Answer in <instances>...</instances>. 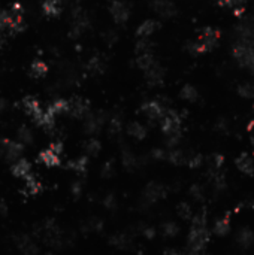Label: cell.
Segmentation results:
<instances>
[{
    "label": "cell",
    "instance_id": "cell-15",
    "mask_svg": "<svg viewBox=\"0 0 254 255\" xmlns=\"http://www.w3.org/2000/svg\"><path fill=\"white\" fill-rule=\"evenodd\" d=\"M22 108H24V110L30 115V117L35 118V121L42 115V108H40V103L35 99V97H26L24 100H22Z\"/></svg>",
    "mask_w": 254,
    "mask_h": 255
},
{
    "label": "cell",
    "instance_id": "cell-43",
    "mask_svg": "<svg viewBox=\"0 0 254 255\" xmlns=\"http://www.w3.org/2000/svg\"><path fill=\"white\" fill-rule=\"evenodd\" d=\"M151 158H153V160H157V161L168 160V151L163 149V148H154V149L151 151Z\"/></svg>",
    "mask_w": 254,
    "mask_h": 255
},
{
    "label": "cell",
    "instance_id": "cell-35",
    "mask_svg": "<svg viewBox=\"0 0 254 255\" xmlns=\"http://www.w3.org/2000/svg\"><path fill=\"white\" fill-rule=\"evenodd\" d=\"M100 149H102V145H100V142L98 141V139H90V141L85 144V152H87L90 157L99 155Z\"/></svg>",
    "mask_w": 254,
    "mask_h": 255
},
{
    "label": "cell",
    "instance_id": "cell-3",
    "mask_svg": "<svg viewBox=\"0 0 254 255\" xmlns=\"http://www.w3.org/2000/svg\"><path fill=\"white\" fill-rule=\"evenodd\" d=\"M168 190L163 183H160V182H150L144 193H142V200L145 204H154L157 203L160 199H163L166 196Z\"/></svg>",
    "mask_w": 254,
    "mask_h": 255
},
{
    "label": "cell",
    "instance_id": "cell-19",
    "mask_svg": "<svg viewBox=\"0 0 254 255\" xmlns=\"http://www.w3.org/2000/svg\"><path fill=\"white\" fill-rule=\"evenodd\" d=\"M12 173L18 178L26 179L27 176L32 175V167L26 160H17L12 166Z\"/></svg>",
    "mask_w": 254,
    "mask_h": 255
},
{
    "label": "cell",
    "instance_id": "cell-42",
    "mask_svg": "<svg viewBox=\"0 0 254 255\" xmlns=\"http://www.w3.org/2000/svg\"><path fill=\"white\" fill-rule=\"evenodd\" d=\"M190 196L196 200V201H200L202 199H203V188L200 187L199 183H195V185H192L190 187Z\"/></svg>",
    "mask_w": 254,
    "mask_h": 255
},
{
    "label": "cell",
    "instance_id": "cell-9",
    "mask_svg": "<svg viewBox=\"0 0 254 255\" xmlns=\"http://www.w3.org/2000/svg\"><path fill=\"white\" fill-rule=\"evenodd\" d=\"M145 79L150 87H161L165 82V69L156 63L145 72Z\"/></svg>",
    "mask_w": 254,
    "mask_h": 255
},
{
    "label": "cell",
    "instance_id": "cell-16",
    "mask_svg": "<svg viewBox=\"0 0 254 255\" xmlns=\"http://www.w3.org/2000/svg\"><path fill=\"white\" fill-rule=\"evenodd\" d=\"M236 242L242 248H250L254 243V231L248 227H242L236 233Z\"/></svg>",
    "mask_w": 254,
    "mask_h": 255
},
{
    "label": "cell",
    "instance_id": "cell-21",
    "mask_svg": "<svg viewBox=\"0 0 254 255\" xmlns=\"http://www.w3.org/2000/svg\"><path fill=\"white\" fill-rule=\"evenodd\" d=\"M111 245L117 249H129L132 246V239L126 233H117L111 237Z\"/></svg>",
    "mask_w": 254,
    "mask_h": 255
},
{
    "label": "cell",
    "instance_id": "cell-1",
    "mask_svg": "<svg viewBox=\"0 0 254 255\" xmlns=\"http://www.w3.org/2000/svg\"><path fill=\"white\" fill-rule=\"evenodd\" d=\"M220 39V30L214 27H205L200 30V35L197 40H189L186 43V51H189L192 55H199L213 51L215 46L218 45Z\"/></svg>",
    "mask_w": 254,
    "mask_h": 255
},
{
    "label": "cell",
    "instance_id": "cell-28",
    "mask_svg": "<svg viewBox=\"0 0 254 255\" xmlns=\"http://www.w3.org/2000/svg\"><path fill=\"white\" fill-rule=\"evenodd\" d=\"M208 170H221L224 164V157L221 154H211L206 160Z\"/></svg>",
    "mask_w": 254,
    "mask_h": 255
},
{
    "label": "cell",
    "instance_id": "cell-34",
    "mask_svg": "<svg viewBox=\"0 0 254 255\" xmlns=\"http://www.w3.org/2000/svg\"><path fill=\"white\" fill-rule=\"evenodd\" d=\"M54 115L57 113H63V112H69V102L64 99H57L56 102L51 103V106L48 108Z\"/></svg>",
    "mask_w": 254,
    "mask_h": 255
},
{
    "label": "cell",
    "instance_id": "cell-51",
    "mask_svg": "<svg viewBox=\"0 0 254 255\" xmlns=\"http://www.w3.org/2000/svg\"><path fill=\"white\" fill-rule=\"evenodd\" d=\"M166 255H181V252L179 251H176V249H166Z\"/></svg>",
    "mask_w": 254,
    "mask_h": 255
},
{
    "label": "cell",
    "instance_id": "cell-10",
    "mask_svg": "<svg viewBox=\"0 0 254 255\" xmlns=\"http://www.w3.org/2000/svg\"><path fill=\"white\" fill-rule=\"evenodd\" d=\"M105 123V115L102 112L96 113V115H88L87 120H85V131L88 134H96L102 130V126Z\"/></svg>",
    "mask_w": 254,
    "mask_h": 255
},
{
    "label": "cell",
    "instance_id": "cell-45",
    "mask_svg": "<svg viewBox=\"0 0 254 255\" xmlns=\"http://www.w3.org/2000/svg\"><path fill=\"white\" fill-rule=\"evenodd\" d=\"M103 206L106 207V209H115V206H117V199H115V196H114V194L105 196V199H103Z\"/></svg>",
    "mask_w": 254,
    "mask_h": 255
},
{
    "label": "cell",
    "instance_id": "cell-27",
    "mask_svg": "<svg viewBox=\"0 0 254 255\" xmlns=\"http://www.w3.org/2000/svg\"><path fill=\"white\" fill-rule=\"evenodd\" d=\"M87 69H88V72H91L93 75H100L105 71V63L99 57H91L87 64Z\"/></svg>",
    "mask_w": 254,
    "mask_h": 255
},
{
    "label": "cell",
    "instance_id": "cell-40",
    "mask_svg": "<svg viewBox=\"0 0 254 255\" xmlns=\"http://www.w3.org/2000/svg\"><path fill=\"white\" fill-rule=\"evenodd\" d=\"M203 164V157L202 154H190L187 157V166L192 167V169H199L200 166Z\"/></svg>",
    "mask_w": 254,
    "mask_h": 255
},
{
    "label": "cell",
    "instance_id": "cell-17",
    "mask_svg": "<svg viewBox=\"0 0 254 255\" xmlns=\"http://www.w3.org/2000/svg\"><path fill=\"white\" fill-rule=\"evenodd\" d=\"M39 160L42 161L43 164H47V166H50V167L59 166V164H60V154L56 152V151L50 146L48 149H45V151L40 152Z\"/></svg>",
    "mask_w": 254,
    "mask_h": 255
},
{
    "label": "cell",
    "instance_id": "cell-29",
    "mask_svg": "<svg viewBox=\"0 0 254 255\" xmlns=\"http://www.w3.org/2000/svg\"><path fill=\"white\" fill-rule=\"evenodd\" d=\"M24 182H26V193L30 194V196H35V194H38V193L42 190L40 182H39L33 175L27 176V178L24 179Z\"/></svg>",
    "mask_w": 254,
    "mask_h": 255
},
{
    "label": "cell",
    "instance_id": "cell-47",
    "mask_svg": "<svg viewBox=\"0 0 254 255\" xmlns=\"http://www.w3.org/2000/svg\"><path fill=\"white\" fill-rule=\"evenodd\" d=\"M215 128H217L220 133H227V131H229V123H227L224 118H221V120H218V123L215 124Z\"/></svg>",
    "mask_w": 254,
    "mask_h": 255
},
{
    "label": "cell",
    "instance_id": "cell-24",
    "mask_svg": "<svg viewBox=\"0 0 254 255\" xmlns=\"http://www.w3.org/2000/svg\"><path fill=\"white\" fill-rule=\"evenodd\" d=\"M187 157L186 152L181 151V149H171L168 151V161L175 166H181V164H187Z\"/></svg>",
    "mask_w": 254,
    "mask_h": 255
},
{
    "label": "cell",
    "instance_id": "cell-30",
    "mask_svg": "<svg viewBox=\"0 0 254 255\" xmlns=\"http://www.w3.org/2000/svg\"><path fill=\"white\" fill-rule=\"evenodd\" d=\"M176 214L181 219H186V221H190L193 218V209H192V206L186 201H181L178 203L176 206Z\"/></svg>",
    "mask_w": 254,
    "mask_h": 255
},
{
    "label": "cell",
    "instance_id": "cell-11",
    "mask_svg": "<svg viewBox=\"0 0 254 255\" xmlns=\"http://www.w3.org/2000/svg\"><path fill=\"white\" fill-rule=\"evenodd\" d=\"M235 164L238 167L239 172H242L244 175L247 176H251L254 173V160L247 154V152H242L236 160H235Z\"/></svg>",
    "mask_w": 254,
    "mask_h": 255
},
{
    "label": "cell",
    "instance_id": "cell-26",
    "mask_svg": "<svg viewBox=\"0 0 254 255\" xmlns=\"http://www.w3.org/2000/svg\"><path fill=\"white\" fill-rule=\"evenodd\" d=\"M43 12L50 17H57L61 11V2L60 0H45L43 2Z\"/></svg>",
    "mask_w": 254,
    "mask_h": 255
},
{
    "label": "cell",
    "instance_id": "cell-52",
    "mask_svg": "<svg viewBox=\"0 0 254 255\" xmlns=\"http://www.w3.org/2000/svg\"><path fill=\"white\" fill-rule=\"evenodd\" d=\"M251 145H253V148H254V131H253V134H251Z\"/></svg>",
    "mask_w": 254,
    "mask_h": 255
},
{
    "label": "cell",
    "instance_id": "cell-22",
    "mask_svg": "<svg viewBox=\"0 0 254 255\" xmlns=\"http://www.w3.org/2000/svg\"><path fill=\"white\" fill-rule=\"evenodd\" d=\"M160 233H161V236L166 237V239H172V237H176V236H178L179 227H178V224L174 222V221H166V222L161 224Z\"/></svg>",
    "mask_w": 254,
    "mask_h": 255
},
{
    "label": "cell",
    "instance_id": "cell-8",
    "mask_svg": "<svg viewBox=\"0 0 254 255\" xmlns=\"http://www.w3.org/2000/svg\"><path fill=\"white\" fill-rule=\"evenodd\" d=\"M90 110V103L81 97H75L74 100L69 102V113L75 118H87Z\"/></svg>",
    "mask_w": 254,
    "mask_h": 255
},
{
    "label": "cell",
    "instance_id": "cell-6",
    "mask_svg": "<svg viewBox=\"0 0 254 255\" xmlns=\"http://www.w3.org/2000/svg\"><path fill=\"white\" fill-rule=\"evenodd\" d=\"M150 6L156 14H158L165 19L174 18L178 12L176 6L174 5V2H171V0H150Z\"/></svg>",
    "mask_w": 254,
    "mask_h": 255
},
{
    "label": "cell",
    "instance_id": "cell-4",
    "mask_svg": "<svg viewBox=\"0 0 254 255\" xmlns=\"http://www.w3.org/2000/svg\"><path fill=\"white\" fill-rule=\"evenodd\" d=\"M109 12L112 19L115 21V24H126L129 17H130V9L129 6L121 2V0H112V3L109 5Z\"/></svg>",
    "mask_w": 254,
    "mask_h": 255
},
{
    "label": "cell",
    "instance_id": "cell-13",
    "mask_svg": "<svg viewBox=\"0 0 254 255\" xmlns=\"http://www.w3.org/2000/svg\"><path fill=\"white\" fill-rule=\"evenodd\" d=\"M208 178H210V182L215 193H221L226 190V178L221 170H208Z\"/></svg>",
    "mask_w": 254,
    "mask_h": 255
},
{
    "label": "cell",
    "instance_id": "cell-48",
    "mask_svg": "<svg viewBox=\"0 0 254 255\" xmlns=\"http://www.w3.org/2000/svg\"><path fill=\"white\" fill-rule=\"evenodd\" d=\"M117 39H118L117 33L112 32V30H109V32L106 33V36H105V40H106V43H109V45L115 43V42H117Z\"/></svg>",
    "mask_w": 254,
    "mask_h": 255
},
{
    "label": "cell",
    "instance_id": "cell-23",
    "mask_svg": "<svg viewBox=\"0 0 254 255\" xmlns=\"http://www.w3.org/2000/svg\"><path fill=\"white\" fill-rule=\"evenodd\" d=\"M156 64V58L153 55V53H145V54H139L136 57V66L141 69V71L147 72L150 67H153Z\"/></svg>",
    "mask_w": 254,
    "mask_h": 255
},
{
    "label": "cell",
    "instance_id": "cell-32",
    "mask_svg": "<svg viewBox=\"0 0 254 255\" xmlns=\"http://www.w3.org/2000/svg\"><path fill=\"white\" fill-rule=\"evenodd\" d=\"M123 130V120L120 115H114V117L109 120V133L112 136H117L120 134Z\"/></svg>",
    "mask_w": 254,
    "mask_h": 255
},
{
    "label": "cell",
    "instance_id": "cell-20",
    "mask_svg": "<svg viewBox=\"0 0 254 255\" xmlns=\"http://www.w3.org/2000/svg\"><path fill=\"white\" fill-rule=\"evenodd\" d=\"M179 97L182 100H186V102L195 103V102L199 100V91L192 84H186V85L181 88V91H179Z\"/></svg>",
    "mask_w": 254,
    "mask_h": 255
},
{
    "label": "cell",
    "instance_id": "cell-39",
    "mask_svg": "<svg viewBox=\"0 0 254 255\" xmlns=\"http://www.w3.org/2000/svg\"><path fill=\"white\" fill-rule=\"evenodd\" d=\"M151 48H153V43L147 39H141L137 40L136 45H135V53L139 55V54H145V53H151Z\"/></svg>",
    "mask_w": 254,
    "mask_h": 255
},
{
    "label": "cell",
    "instance_id": "cell-37",
    "mask_svg": "<svg viewBox=\"0 0 254 255\" xmlns=\"http://www.w3.org/2000/svg\"><path fill=\"white\" fill-rule=\"evenodd\" d=\"M20 249L22 251V254L24 255H36L38 254V246L29 237H26L20 243Z\"/></svg>",
    "mask_w": 254,
    "mask_h": 255
},
{
    "label": "cell",
    "instance_id": "cell-49",
    "mask_svg": "<svg viewBox=\"0 0 254 255\" xmlns=\"http://www.w3.org/2000/svg\"><path fill=\"white\" fill-rule=\"evenodd\" d=\"M81 191H82V185H81V182H75V183L72 185V193H74L75 196H79Z\"/></svg>",
    "mask_w": 254,
    "mask_h": 255
},
{
    "label": "cell",
    "instance_id": "cell-5",
    "mask_svg": "<svg viewBox=\"0 0 254 255\" xmlns=\"http://www.w3.org/2000/svg\"><path fill=\"white\" fill-rule=\"evenodd\" d=\"M141 110L145 113V117L151 123L161 121V118H163L165 113H166V109L163 108V105H161L160 102H157V100H150V102L142 103Z\"/></svg>",
    "mask_w": 254,
    "mask_h": 255
},
{
    "label": "cell",
    "instance_id": "cell-53",
    "mask_svg": "<svg viewBox=\"0 0 254 255\" xmlns=\"http://www.w3.org/2000/svg\"><path fill=\"white\" fill-rule=\"evenodd\" d=\"M48 255H51V254H48Z\"/></svg>",
    "mask_w": 254,
    "mask_h": 255
},
{
    "label": "cell",
    "instance_id": "cell-44",
    "mask_svg": "<svg viewBox=\"0 0 254 255\" xmlns=\"http://www.w3.org/2000/svg\"><path fill=\"white\" fill-rule=\"evenodd\" d=\"M114 172H115L114 161H112V160L106 161V163L103 164V167H102V176H103V178H111V176L114 175Z\"/></svg>",
    "mask_w": 254,
    "mask_h": 255
},
{
    "label": "cell",
    "instance_id": "cell-46",
    "mask_svg": "<svg viewBox=\"0 0 254 255\" xmlns=\"http://www.w3.org/2000/svg\"><path fill=\"white\" fill-rule=\"evenodd\" d=\"M142 235L147 237V239H154L156 237V235H157V230L154 228V227H145L144 230H142Z\"/></svg>",
    "mask_w": 254,
    "mask_h": 255
},
{
    "label": "cell",
    "instance_id": "cell-41",
    "mask_svg": "<svg viewBox=\"0 0 254 255\" xmlns=\"http://www.w3.org/2000/svg\"><path fill=\"white\" fill-rule=\"evenodd\" d=\"M14 15L8 12H0V29H11Z\"/></svg>",
    "mask_w": 254,
    "mask_h": 255
},
{
    "label": "cell",
    "instance_id": "cell-7",
    "mask_svg": "<svg viewBox=\"0 0 254 255\" xmlns=\"http://www.w3.org/2000/svg\"><path fill=\"white\" fill-rule=\"evenodd\" d=\"M236 36L238 40L254 42V18H245L236 26Z\"/></svg>",
    "mask_w": 254,
    "mask_h": 255
},
{
    "label": "cell",
    "instance_id": "cell-31",
    "mask_svg": "<svg viewBox=\"0 0 254 255\" xmlns=\"http://www.w3.org/2000/svg\"><path fill=\"white\" fill-rule=\"evenodd\" d=\"M30 71H32V75H33L35 78H42V76L47 75L48 66L45 64L43 61H40V60H36V61H33V64H32V67H30Z\"/></svg>",
    "mask_w": 254,
    "mask_h": 255
},
{
    "label": "cell",
    "instance_id": "cell-14",
    "mask_svg": "<svg viewBox=\"0 0 254 255\" xmlns=\"http://www.w3.org/2000/svg\"><path fill=\"white\" fill-rule=\"evenodd\" d=\"M121 163H123L126 170L133 172V170H136L137 167H139L141 160L137 158L130 149H123V152H121Z\"/></svg>",
    "mask_w": 254,
    "mask_h": 255
},
{
    "label": "cell",
    "instance_id": "cell-2",
    "mask_svg": "<svg viewBox=\"0 0 254 255\" xmlns=\"http://www.w3.org/2000/svg\"><path fill=\"white\" fill-rule=\"evenodd\" d=\"M181 126H182V117L174 109L166 110L165 117L160 121V128L163 131L165 136H172V134H181Z\"/></svg>",
    "mask_w": 254,
    "mask_h": 255
},
{
    "label": "cell",
    "instance_id": "cell-25",
    "mask_svg": "<svg viewBox=\"0 0 254 255\" xmlns=\"http://www.w3.org/2000/svg\"><path fill=\"white\" fill-rule=\"evenodd\" d=\"M213 231L217 235V236H226L229 231H230V219H229V215L217 219L214 222V228Z\"/></svg>",
    "mask_w": 254,
    "mask_h": 255
},
{
    "label": "cell",
    "instance_id": "cell-18",
    "mask_svg": "<svg viewBox=\"0 0 254 255\" xmlns=\"http://www.w3.org/2000/svg\"><path fill=\"white\" fill-rule=\"evenodd\" d=\"M127 134L135 137V139H137V141H144V139L147 137V134H148V130L141 123L135 121V123H130L127 126Z\"/></svg>",
    "mask_w": 254,
    "mask_h": 255
},
{
    "label": "cell",
    "instance_id": "cell-50",
    "mask_svg": "<svg viewBox=\"0 0 254 255\" xmlns=\"http://www.w3.org/2000/svg\"><path fill=\"white\" fill-rule=\"evenodd\" d=\"M234 15L238 17V18H241V17L244 15V6H236V8H234Z\"/></svg>",
    "mask_w": 254,
    "mask_h": 255
},
{
    "label": "cell",
    "instance_id": "cell-36",
    "mask_svg": "<svg viewBox=\"0 0 254 255\" xmlns=\"http://www.w3.org/2000/svg\"><path fill=\"white\" fill-rule=\"evenodd\" d=\"M238 94L244 99H254V84L245 82L238 87Z\"/></svg>",
    "mask_w": 254,
    "mask_h": 255
},
{
    "label": "cell",
    "instance_id": "cell-33",
    "mask_svg": "<svg viewBox=\"0 0 254 255\" xmlns=\"http://www.w3.org/2000/svg\"><path fill=\"white\" fill-rule=\"evenodd\" d=\"M85 231H91V233H100L103 230V221L100 218H90L84 227Z\"/></svg>",
    "mask_w": 254,
    "mask_h": 255
},
{
    "label": "cell",
    "instance_id": "cell-38",
    "mask_svg": "<svg viewBox=\"0 0 254 255\" xmlns=\"http://www.w3.org/2000/svg\"><path fill=\"white\" fill-rule=\"evenodd\" d=\"M87 164H88V158L87 157H81V158H78L75 161H71V163H69V167L74 169L78 173H84L87 170Z\"/></svg>",
    "mask_w": 254,
    "mask_h": 255
},
{
    "label": "cell",
    "instance_id": "cell-12",
    "mask_svg": "<svg viewBox=\"0 0 254 255\" xmlns=\"http://www.w3.org/2000/svg\"><path fill=\"white\" fill-rule=\"evenodd\" d=\"M158 29H160V24L156 19H145L144 22H141L139 27L136 29V36L141 39H147Z\"/></svg>",
    "mask_w": 254,
    "mask_h": 255
}]
</instances>
